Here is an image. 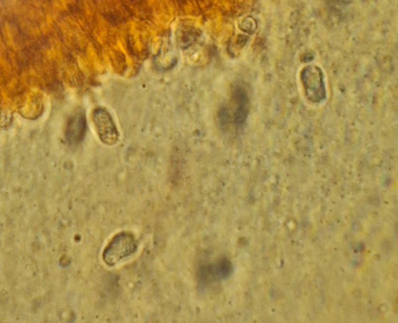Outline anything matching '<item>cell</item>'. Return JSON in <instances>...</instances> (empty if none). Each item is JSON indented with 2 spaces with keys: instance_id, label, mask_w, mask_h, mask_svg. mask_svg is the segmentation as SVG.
Segmentation results:
<instances>
[{
  "instance_id": "obj_4",
  "label": "cell",
  "mask_w": 398,
  "mask_h": 323,
  "mask_svg": "<svg viewBox=\"0 0 398 323\" xmlns=\"http://www.w3.org/2000/svg\"><path fill=\"white\" fill-rule=\"evenodd\" d=\"M87 129V121L85 112L82 109L76 110L69 118L65 131L68 142L75 145L84 139Z\"/></svg>"
},
{
  "instance_id": "obj_3",
  "label": "cell",
  "mask_w": 398,
  "mask_h": 323,
  "mask_svg": "<svg viewBox=\"0 0 398 323\" xmlns=\"http://www.w3.org/2000/svg\"><path fill=\"white\" fill-rule=\"evenodd\" d=\"M306 95L310 100L318 102L325 96V90L320 69L316 66H309L302 75Z\"/></svg>"
},
{
  "instance_id": "obj_1",
  "label": "cell",
  "mask_w": 398,
  "mask_h": 323,
  "mask_svg": "<svg viewBox=\"0 0 398 323\" xmlns=\"http://www.w3.org/2000/svg\"><path fill=\"white\" fill-rule=\"evenodd\" d=\"M137 249L132 234L122 232L116 234L105 248L102 258L108 265L112 266L133 254Z\"/></svg>"
},
{
  "instance_id": "obj_2",
  "label": "cell",
  "mask_w": 398,
  "mask_h": 323,
  "mask_svg": "<svg viewBox=\"0 0 398 323\" xmlns=\"http://www.w3.org/2000/svg\"><path fill=\"white\" fill-rule=\"evenodd\" d=\"M93 119L100 141L107 145L115 144L119 134L108 112L102 108H97L93 112Z\"/></svg>"
},
{
  "instance_id": "obj_5",
  "label": "cell",
  "mask_w": 398,
  "mask_h": 323,
  "mask_svg": "<svg viewBox=\"0 0 398 323\" xmlns=\"http://www.w3.org/2000/svg\"><path fill=\"white\" fill-rule=\"evenodd\" d=\"M216 274L220 278H225L228 276L231 271L230 263L226 260H221L216 266L215 267Z\"/></svg>"
}]
</instances>
